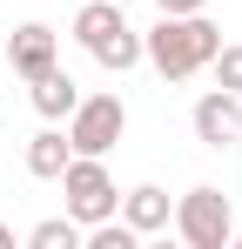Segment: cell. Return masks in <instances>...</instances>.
<instances>
[{
  "mask_svg": "<svg viewBox=\"0 0 242 249\" xmlns=\"http://www.w3.org/2000/svg\"><path fill=\"white\" fill-rule=\"evenodd\" d=\"M215 47H222V27L208 14H161L155 34H141V61L161 81H189L215 61Z\"/></svg>",
  "mask_w": 242,
  "mask_h": 249,
  "instance_id": "6da1fadb",
  "label": "cell"
},
{
  "mask_svg": "<svg viewBox=\"0 0 242 249\" xmlns=\"http://www.w3.org/2000/svg\"><path fill=\"white\" fill-rule=\"evenodd\" d=\"M74 41L108 68V74H128L135 61H141V34L121 20V0H87L74 14Z\"/></svg>",
  "mask_w": 242,
  "mask_h": 249,
  "instance_id": "7a4b0ae2",
  "label": "cell"
},
{
  "mask_svg": "<svg viewBox=\"0 0 242 249\" xmlns=\"http://www.w3.org/2000/svg\"><path fill=\"white\" fill-rule=\"evenodd\" d=\"M168 222H175V236H182L189 249H229V236H236L229 196H222V189H208V182H202V189H189V196L175 202V215H168Z\"/></svg>",
  "mask_w": 242,
  "mask_h": 249,
  "instance_id": "3957f363",
  "label": "cell"
},
{
  "mask_svg": "<svg viewBox=\"0 0 242 249\" xmlns=\"http://www.w3.org/2000/svg\"><path fill=\"white\" fill-rule=\"evenodd\" d=\"M61 196H68V215H74L81 229L87 222H108L121 202V189H115V175L101 168V155H74V162L61 168Z\"/></svg>",
  "mask_w": 242,
  "mask_h": 249,
  "instance_id": "277c9868",
  "label": "cell"
},
{
  "mask_svg": "<svg viewBox=\"0 0 242 249\" xmlns=\"http://www.w3.org/2000/svg\"><path fill=\"white\" fill-rule=\"evenodd\" d=\"M121 128H128L121 94H81L74 115H68V148H74V155H108L121 142Z\"/></svg>",
  "mask_w": 242,
  "mask_h": 249,
  "instance_id": "5b68a950",
  "label": "cell"
},
{
  "mask_svg": "<svg viewBox=\"0 0 242 249\" xmlns=\"http://www.w3.org/2000/svg\"><path fill=\"white\" fill-rule=\"evenodd\" d=\"M7 68L20 74V81H34L47 68H61V34L47 27V20H20L14 34H7Z\"/></svg>",
  "mask_w": 242,
  "mask_h": 249,
  "instance_id": "8992f818",
  "label": "cell"
},
{
  "mask_svg": "<svg viewBox=\"0 0 242 249\" xmlns=\"http://www.w3.org/2000/svg\"><path fill=\"white\" fill-rule=\"evenodd\" d=\"M189 122H195V142H202V148H236V142H242V94L208 88Z\"/></svg>",
  "mask_w": 242,
  "mask_h": 249,
  "instance_id": "52a82bcc",
  "label": "cell"
},
{
  "mask_svg": "<svg viewBox=\"0 0 242 249\" xmlns=\"http://www.w3.org/2000/svg\"><path fill=\"white\" fill-rule=\"evenodd\" d=\"M121 222L135 229V236H155V229H168V215H175V202H168V189H155V182H135V189H121Z\"/></svg>",
  "mask_w": 242,
  "mask_h": 249,
  "instance_id": "ba28073f",
  "label": "cell"
},
{
  "mask_svg": "<svg viewBox=\"0 0 242 249\" xmlns=\"http://www.w3.org/2000/svg\"><path fill=\"white\" fill-rule=\"evenodd\" d=\"M27 101H34L40 122H68V115H74V101H81V88L68 81V68H47V74L27 81Z\"/></svg>",
  "mask_w": 242,
  "mask_h": 249,
  "instance_id": "9c48e42d",
  "label": "cell"
},
{
  "mask_svg": "<svg viewBox=\"0 0 242 249\" xmlns=\"http://www.w3.org/2000/svg\"><path fill=\"white\" fill-rule=\"evenodd\" d=\"M74 162V148H68V128H40L34 142H27V175H40V182H61V168Z\"/></svg>",
  "mask_w": 242,
  "mask_h": 249,
  "instance_id": "30bf717a",
  "label": "cell"
},
{
  "mask_svg": "<svg viewBox=\"0 0 242 249\" xmlns=\"http://www.w3.org/2000/svg\"><path fill=\"white\" fill-rule=\"evenodd\" d=\"M74 243H81V222H74V215H47V222L27 229V249H74Z\"/></svg>",
  "mask_w": 242,
  "mask_h": 249,
  "instance_id": "8fae6325",
  "label": "cell"
},
{
  "mask_svg": "<svg viewBox=\"0 0 242 249\" xmlns=\"http://www.w3.org/2000/svg\"><path fill=\"white\" fill-rule=\"evenodd\" d=\"M208 74H215V88H229V94H242V41L215 47V61H208Z\"/></svg>",
  "mask_w": 242,
  "mask_h": 249,
  "instance_id": "7c38bea8",
  "label": "cell"
},
{
  "mask_svg": "<svg viewBox=\"0 0 242 249\" xmlns=\"http://www.w3.org/2000/svg\"><path fill=\"white\" fill-rule=\"evenodd\" d=\"M135 243H141V236H135L128 222H115V215H108V222H87V249H135Z\"/></svg>",
  "mask_w": 242,
  "mask_h": 249,
  "instance_id": "4fadbf2b",
  "label": "cell"
},
{
  "mask_svg": "<svg viewBox=\"0 0 242 249\" xmlns=\"http://www.w3.org/2000/svg\"><path fill=\"white\" fill-rule=\"evenodd\" d=\"M161 14H202V7H208V0H155Z\"/></svg>",
  "mask_w": 242,
  "mask_h": 249,
  "instance_id": "5bb4252c",
  "label": "cell"
},
{
  "mask_svg": "<svg viewBox=\"0 0 242 249\" xmlns=\"http://www.w3.org/2000/svg\"><path fill=\"white\" fill-rule=\"evenodd\" d=\"M14 243H20V236H14V229H7V222H0V249H14Z\"/></svg>",
  "mask_w": 242,
  "mask_h": 249,
  "instance_id": "9a60e30c",
  "label": "cell"
},
{
  "mask_svg": "<svg viewBox=\"0 0 242 249\" xmlns=\"http://www.w3.org/2000/svg\"><path fill=\"white\" fill-rule=\"evenodd\" d=\"M229 243H242V222H236V236H229Z\"/></svg>",
  "mask_w": 242,
  "mask_h": 249,
  "instance_id": "2e32d148",
  "label": "cell"
},
{
  "mask_svg": "<svg viewBox=\"0 0 242 249\" xmlns=\"http://www.w3.org/2000/svg\"><path fill=\"white\" fill-rule=\"evenodd\" d=\"M121 7H128V0H121Z\"/></svg>",
  "mask_w": 242,
  "mask_h": 249,
  "instance_id": "e0dca14e",
  "label": "cell"
}]
</instances>
